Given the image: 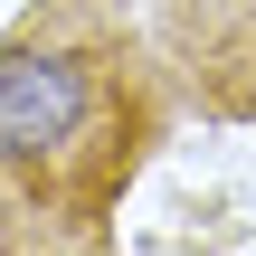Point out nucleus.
Wrapping results in <instances>:
<instances>
[{
    "label": "nucleus",
    "instance_id": "1",
    "mask_svg": "<svg viewBox=\"0 0 256 256\" xmlns=\"http://www.w3.org/2000/svg\"><path fill=\"white\" fill-rule=\"evenodd\" d=\"M76 124H86L76 57H48V48L0 57V162H48L57 142H76Z\"/></svg>",
    "mask_w": 256,
    "mask_h": 256
}]
</instances>
